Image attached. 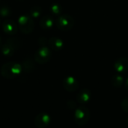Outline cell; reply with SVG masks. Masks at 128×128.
<instances>
[{
	"label": "cell",
	"instance_id": "cell-1",
	"mask_svg": "<svg viewBox=\"0 0 128 128\" xmlns=\"http://www.w3.org/2000/svg\"><path fill=\"white\" fill-rule=\"evenodd\" d=\"M22 71L21 64L16 62H8L1 68V74L7 79H14Z\"/></svg>",
	"mask_w": 128,
	"mask_h": 128
},
{
	"label": "cell",
	"instance_id": "cell-2",
	"mask_svg": "<svg viewBox=\"0 0 128 128\" xmlns=\"http://www.w3.org/2000/svg\"><path fill=\"white\" fill-rule=\"evenodd\" d=\"M90 118L89 110L84 105L80 106L74 112V120L75 122L80 126L86 125Z\"/></svg>",
	"mask_w": 128,
	"mask_h": 128
},
{
	"label": "cell",
	"instance_id": "cell-3",
	"mask_svg": "<svg viewBox=\"0 0 128 128\" xmlns=\"http://www.w3.org/2000/svg\"><path fill=\"white\" fill-rule=\"evenodd\" d=\"M18 26L22 32L29 34L33 31L34 24L32 17L27 15H22L18 20Z\"/></svg>",
	"mask_w": 128,
	"mask_h": 128
},
{
	"label": "cell",
	"instance_id": "cell-4",
	"mask_svg": "<svg viewBox=\"0 0 128 128\" xmlns=\"http://www.w3.org/2000/svg\"><path fill=\"white\" fill-rule=\"evenodd\" d=\"M56 24L60 30L68 31L73 28L74 20L71 16L68 14H63L56 19Z\"/></svg>",
	"mask_w": 128,
	"mask_h": 128
},
{
	"label": "cell",
	"instance_id": "cell-5",
	"mask_svg": "<svg viewBox=\"0 0 128 128\" xmlns=\"http://www.w3.org/2000/svg\"><path fill=\"white\" fill-rule=\"evenodd\" d=\"M18 40L16 38H10L2 47V52L4 56H12L16 49H18Z\"/></svg>",
	"mask_w": 128,
	"mask_h": 128
},
{
	"label": "cell",
	"instance_id": "cell-6",
	"mask_svg": "<svg viewBox=\"0 0 128 128\" xmlns=\"http://www.w3.org/2000/svg\"><path fill=\"white\" fill-rule=\"evenodd\" d=\"M51 58V52L49 48L46 46L40 47L34 55V60L38 64H45Z\"/></svg>",
	"mask_w": 128,
	"mask_h": 128
},
{
	"label": "cell",
	"instance_id": "cell-7",
	"mask_svg": "<svg viewBox=\"0 0 128 128\" xmlns=\"http://www.w3.org/2000/svg\"><path fill=\"white\" fill-rule=\"evenodd\" d=\"M50 116L45 112L38 114L34 118V125L38 128H46L50 123Z\"/></svg>",
	"mask_w": 128,
	"mask_h": 128
},
{
	"label": "cell",
	"instance_id": "cell-8",
	"mask_svg": "<svg viewBox=\"0 0 128 128\" xmlns=\"http://www.w3.org/2000/svg\"><path fill=\"white\" fill-rule=\"evenodd\" d=\"M62 85L64 88L70 92L76 91L79 87V82L73 76H67L66 78H64Z\"/></svg>",
	"mask_w": 128,
	"mask_h": 128
},
{
	"label": "cell",
	"instance_id": "cell-9",
	"mask_svg": "<svg viewBox=\"0 0 128 128\" xmlns=\"http://www.w3.org/2000/svg\"><path fill=\"white\" fill-rule=\"evenodd\" d=\"M2 28L5 33L9 35H14L17 32V25L16 23L10 19L5 20L2 23Z\"/></svg>",
	"mask_w": 128,
	"mask_h": 128
},
{
	"label": "cell",
	"instance_id": "cell-10",
	"mask_svg": "<svg viewBox=\"0 0 128 128\" xmlns=\"http://www.w3.org/2000/svg\"><path fill=\"white\" fill-rule=\"evenodd\" d=\"M115 69L120 74L128 71V58L126 57H121L115 62Z\"/></svg>",
	"mask_w": 128,
	"mask_h": 128
},
{
	"label": "cell",
	"instance_id": "cell-11",
	"mask_svg": "<svg viewBox=\"0 0 128 128\" xmlns=\"http://www.w3.org/2000/svg\"><path fill=\"white\" fill-rule=\"evenodd\" d=\"M91 98H92V92L87 88L82 89L77 94V96H76L77 101L82 105L86 104L88 102L90 101Z\"/></svg>",
	"mask_w": 128,
	"mask_h": 128
},
{
	"label": "cell",
	"instance_id": "cell-12",
	"mask_svg": "<svg viewBox=\"0 0 128 128\" xmlns=\"http://www.w3.org/2000/svg\"><path fill=\"white\" fill-rule=\"evenodd\" d=\"M54 25V19L51 16H45L40 20V26L44 30L50 29Z\"/></svg>",
	"mask_w": 128,
	"mask_h": 128
},
{
	"label": "cell",
	"instance_id": "cell-13",
	"mask_svg": "<svg viewBox=\"0 0 128 128\" xmlns=\"http://www.w3.org/2000/svg\"><path fill=\"white\" fill-rule=\"evenodd\" d=\"M48 44H49V46L52 50H56V51L61 50L63 48V46H64L63 41L60 38H56V37L51 38L48 40Z\"/></svg>",
	"mask_w": 128,
	"mask_h": 128
},
{
	"label": "cell",
	"instance_id": "cell-14",
	"mask_svg": "<svg viewBox=\"0 0 128 128\" xmlns=\"http://www.w3.org/2000/svg\"><path fill=\"white\" fill-rule=\"evenodd\" d=\"M111 82L112 84L115 86V87H121L122 86V84L124 83V78L122 76H121L120 74H116L114 75L112 77L111 80Z\"/></svg>",
	"mask_w": 128,
	"mask_h": 128
},
{
	"label": "cell",
	"instance_id": "cell-15",
	"mask_svg": "<svg viewBox=\"0 0 128 128\" xmlns=\"http://www.w3.org/2000/svg\"><path fill=\"white\" fill-rule=\"evenodd\" d=\"M22 67V70H24L26 73H29L34 69V63L31 58H28L23 62Z\"/></svg>",
	"mask_w": 128,
	"mask_h": 128
},
{
	"label": "cell",
	"instance_id": "cell-16",
	"mask_svg": "<svg viewBox=\"0 0 128 128\" xmlns=\"http://www.w3.org/2000/svg\"><path fill=\"white\" fill-rule=\"evenodd\" d=\"M41 12H42V9L39 6H34L30 9L29 14L30 16L33 18H38L41 15Z\"/></svg>",
	"mask_w": 128,
	"mask_h": 128
},
{
	"label": "cell",
	"instance_id": "cell-17",
	"mask_svg": "<svg viewBox=\"0 0 128 128\" xmlns=\"http://www.w3.org/2000/svg\"><path fill=\"white\" fill-rule=\"evenodd\" d=\"M11 14V10L8 6H2L0 7V14L2 16L7 17Z\"/></svg>",
	"mask_w": 128,
	"mask_h": 128
},
{
	"label": "cell",
	"instance_id": "cell-18",
	"mask_svg": "<svg viewBox=\"0 0 128 128\" xmlns=\"http://www.w3.org/2000/svg\"><path fill=\"white\" fill-rule=\"evenodd\" d=\"M50 10L54 14H60L62 11V8L59 4H54L50 7Z\"/></svg>",
	"mask_w": 128,
	"mask_h": 128
},
{
	"label": "cell",
	"instance_id": "cell-19",
	"mask_svg": "<svg viewBox=\"0 0 128 128\" xmlns=\"http://www.w3.org/2000/svg\"><path fill=\"white\" fill-rule=\"evenodd\" d=\"M122 107L124 110V111H125L126 112H128V98L123 100V101L122 103Z\"/></svg>",
	"mask_w": 128,
	"mask_h": 128
},
{
	"label": "cell",
	"instance_id": "cell-20",
	"mask_svg": "<svg viewBox=\"0 0 128 128\" xmlns=\"http://www.w3.org/2000/svg\"><path fill=\"white\" fill-rule=\"evenodd\" d=\"M125 88H126V89L128 91V78L127 79L126 82H125Z\"/></svg>",
	"mask_w": 128,
	"mask_h": 128
},
{
	"label": "cell",
	"instance_id": "cell-21",
	"mask_svg": "<svg viewBox=\"0 0 128 128\" xmlns=\"http://www.w3.org/2000/svg\"><path fill=\"white\" fill-rule=\"evenodd\" d=\"M1 45H2V39L0 38V48H1Z\"/></svg>",
	"mask_w": 128,
	"mask_h": 128
},
{
	"label": "cell",
	"instance_id": "cell-22",
	"mask_svg": "<svg viewBox=\"0 0 128 128\" xmlns=\"http://www.w3.org/2000/svg\"><path fill=\"white\" fill-rule=\"evenodd\" d=\"M127 123H128V118H127Z\"/></svg>",
	"mask_w": 128,
	"mask_h": 128
},
{
	"label": "cell",
	"instance_id": "cell-23",
	"mask_svg": "<svg viewBox=\"0 0 128 128\" xmlns=\"http://www.w3.org/2000/svg\"><path fill=\"white\" fill-rule=\"evenodd\" d=\"M19 1H22V0H19Z\"/></svg>",
	"mask_w": 128,
	"mask_h": 128
}]
</instances>
